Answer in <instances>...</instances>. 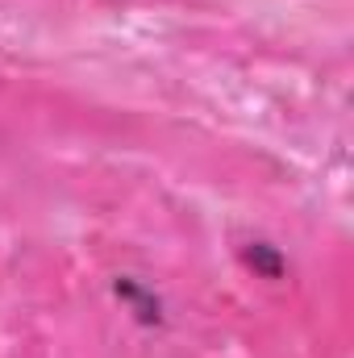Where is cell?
Wrapping results in <instances>:
<instances>
[{
  "instance_id": "6da1fadb",
  "label": "cell",
  "mask_w": 354,
  "mask_h": 358,
  "mask_svg": "<svg viewBox=\"0 0 354 358\" xmlns=\"http://www.w3.org/2000/svg\"><path fill=\"white\" fill-rule=\"evenodd\" d=\"M113 292L134 308V317H138L142 325H159V321H163V304H159V296H155V292H146L138 279H117V283H113Z\"/></svg>"
},
{
  "instance_id": "7a4b0ae2",
  "label": "cell",
  "mask_w": 354,
  "mask_h": 358,
  "mask_svg": "<svg viewBox=\"0 0 354 358\" xmlns=\"http://www.w3.org/2000/svg\"><path fill=\"white\" fill-rule=\"evenodd\" d=\"M242 263L255 267L259 275H267V279H283V271H288L283 255H279L271 242H246V246H242Z\"/></svg>"
}]
</instances>
